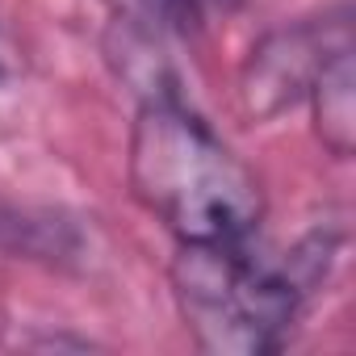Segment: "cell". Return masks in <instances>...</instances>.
<instances>
[{
  "label": "cell",
  "instance_id": "cell-1",
  "mask_svg": "<svg viewBox=\"0 0 356 356\" xmlns=\"http://www.w3.org/2000/svg\"><path fill=\"white\" fill-rule=\"evenodd\" d=\"M343 235L314 227L285 256L264 260L252 243H176L172 289L197 348L218 356L281 352L302 306L327 285Z\"/></svg>",
  "mask_w": 356,
  "mask_h": 356
},
{
  "label": "cell",
  "instance_id": "cell-2",
  "mask_svg": "<svg viewBox=\"0 0 356 356\" xmlns=\"http://www.w3.org/2000/svg\"><path fill=\"white\" fill-rule=\"evenodd\" d=\"M130 189L176 243H252L264 218L256 172L181 92L151 97L130 126Z\"/></svg>",
  "mask_w": 356,
  "mask_h": 356
},
{
  "label": "cell",
  "instance_id": "cell-3",
  "mask_svg": "<svg viewBox=\"0 0 356 356\" xmlns=\"http://www.w3.org/2000/svg\"><path fill=\"white\" fill-rule=\"evenodd\" d=\"M352 47V13L335 5L323 17L268 30L239 67V101L252 122H273L306 101L323 63Z\"/></svg>",
  "mask_w": 356,
  "mask_h": 356
},
{
  "label": "cell",
  "instance_id": "cell-4",
  "mask_svg": "<svg viewBox=\"0 0 356 356\" xmlns=\"http://www.w3.org/2000/svg\"><path fill=\"white\" fill-rule=\"evenodd\" d=\"M310 113H314V138L331 159H348L356 151V67H352V47L335 51L323 72L314 76L310 92Z\"/></svg>",
  "mask_w": 356,
  "mask_h": 356
},
{
  "label": "cell",
  "instance_id": "cell-5",
  "mask_svg": "<svg viewBox=\"0 0 356 356\" xmlns=\"http://www.w3.org/2000/svg\"><path fill=\"white\" fill-rule=\"evenodd\" d=\"M105 59L143 101L151 97H176L172 63L151 30V17H118L105 34Z\"/></svg>",
  "mask_w": 356,
  "mask_h": 356
},
{
  "label": "cell",
  "instance_id": "cell-6",
  "mask_svg": "<svg viewBox=\"0 0 356 356\" xmlns=\"http://www.w3.org/2000/svg\"><path fill=\"white\" fill-rule=\"evenodd\" d=\"M13 42H9V34H5V26H0V84H5L9 76H13Z\"/></svg>",
  "mask_w": 356,
  "mask_h": 356
},
{
  "label": "cell",
  "instance_id": "cell-7",
  "mask_svg": "<svg viewBox=\"0 0 356 356\" xmlns=\"http://www.w3.org/2000/svg\"><path fill=\"white\" fill-rule=\"evenodd\" d=\"M5 231H17V214L0 210V243H5Z\"/></svg>",
  "mask_w": 356,
  "mask_h": 356
}]
</instances>
